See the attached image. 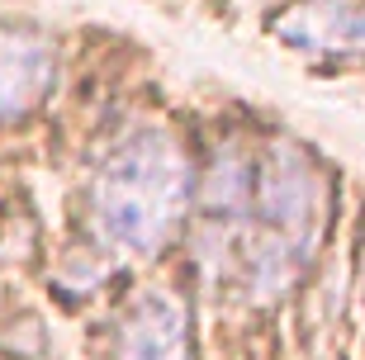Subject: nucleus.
Returning <instances> with one entry per match:
<instances>
[{"instance_id": "obj_4", "label": "nucleus", "mask_w": 365, "mask_h": 360, "mask_svg": "<svg viewBox=\"0 0 365 360\" xmlns=\"http://www.w3.org/2000/svg\"><path fill=\"white\" fill-rule=\"evenodd\" d=\"M289 48L318 57H365V5L351 0H309L275 24Z\"/></svg>"}, {"instance_id": "obj_1", "label": "nucleus", "mask_w": 365, "mask_h": 360, "mask_svg": "<svg viewBox=\"0 0 365 360\" xmlns=\"http://www.w3.org/2000/svg\"><path fill=\"white\" fill-rule=\"evenodd\" d=\"M195 200V171L171 128L128 133L91 185L95 232L123 256H152L176 237Z\"/></svg>"}, {"instance_id": "obj_3", "label": "nucleus", "mask_w": 365, "mask_h": 360, "mask_svg": "<svg viewBox=\"0 0 365 360\" xmlns=\"http://www.w3.org/2000/svg\"><path fill=\"white\" fill-rule=\"evenodd\" d=\"M119 360H190V313L176 294L148 289L119 318Z\"/></svg>"}, {"instance_id": "obj_2", "label": "nucleus", "mask_w": 365, "mask_h": 360, "mask_svg": "<svg viewBox=\"0 0 365 360\" xmlns=\"http://www.w3.org/2000/svg\"><path fill=\"white\" fill-rule=\"evenodd\" d=\"M57 86V53L53 38L34 24H10L0 19V119L19 123Z\"/></svg>"}]
</instances>
